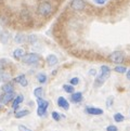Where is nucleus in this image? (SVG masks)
<instances>
[{
	"label": "nucleus",
	"mask_w": 130,
	"mask_h": 131,
	"mask_svg": "<svg viewBox=\"0 0 130 131\" xmlns=\"http://www.w3.org/2000/svg\"><path fill=\"white\" fill-rule=\"evenodd\" d=\"M110 75H111V68L107 66V65H102L101 66V73H100L99 76H96V78H95L94 87H96V88L101 87L109 79Z\"/></svg>",
	"instance_id": "obj_1"
},
{
	"label": "nucleus",
	"mask_w": 130,
	"mask_h": 131,
	"mask_svg": "<svg viewBox=\"0 0 130 131\" xmlns=\"http://www.w3.org/2000/svg\"><path fill=\"white\" fill-rule=\"evenodd\" d=\"M52 4L48 1H42L39 3L38 8H37V12H38V14L41 15V16H49L51 13H52Z\"/></svg>",
	"instance_id": "obj_2"
},
{
	"label": "nucleus",
	"mask_w": 130,
	"mask_h": 131,
	"mask_svg": "<svg viewBox=\"0 0 130 131\" xmlns=\"http://www.w3.org/2000/svg\"><path fill=\"white\" fill-rule=\"evenodd\" d=\"M37 104H38V108H37V114L40 117H44L46 114H47V110L49 106V102L44 100L42 97H39L37 99Z\"/></svg>",
	"instance_id": "obj_3"
},
{
	"label": "nucleus",
	"mask_w": 130,
	"mask_h": 131,
	"mask_svg": "<svg viewBox=\"0 0 130 131\" xmlns=\"http://www.w3.org/2000/svg\"><path fill=\"white\" fill-rule=\"evenodd\" d=\"M39 60H40V57L37 53H27L22 58L23 63H25L27 65L36 64L37 62H39Z\"/></svg>",
	"instance_id": "obj_4"
},
{
	"label": "nucleus",
	"mask_w": 130,
	"mask_h": 131,
	"mask_svg": "<svg viewBox=\"0 0 130 131\" xmlns=\"http://www.w3.org/2000/svg\"><path fill=\"white\" fill-rule=\"evenodd\" d=\"M87 3L85 0H72L71 3H69V7L71 9H73L74 11H82L86 9Z\"/></svg>",
	"instance_id": "obj_5"
},
{
	"label": "nucleus",
	"mask_w": 130,
	"mask_h": 131,
	"mask_svg": "<svg viewBox=\"0 0 130 131\" xmlns=\"http://www.w3.org/2000/svg\"><path fill=\"white\" fill-rule=\"evenodd\" d=\"M110 60L112 61L113 63L116 64H122L125 60V54L122 51H114L110 54Z\"/></svg>",
	"instance_id": "obj_6"
},
{
	"label": "nucleus",
	"mask_w": 130,
	"mask_h": 131,
	"mask_svg": "<svg viewBox=\"0 0 130 131\" xmlns=\"http://www.w3.org/2000/svg\"><path fill=\"white\" fill-rule=\"evenodd\" d=\"M15 97L14 92H8V93H2L0 96V102L2 103V105H7L8 103H10L13 101V99Z\"/></svg>",
	"instance_id": "obj_7"
},
{
	"label": "nucleus",
	"mask_w": 130,
	"mask_h": 131,
	"mask_svg": "<svg viewBox=\"0 0 130 131\" xmlns=\"http://www.w3.org/2000/svg\"><path fill=\"white\" fill-rule=\"evenodd\" d=\"M86 113L89 115H93V116H99L103 114V111L98 107H92V106H88L86 107Z\"/></svg>",
	"instance_id": "obj_8"
},
{
	"label": "nucleus",
	"mask_w": 130,
	"mask_h": 131,
	"mask_svg": "<svg viewBox=\"0 0 130 131\" xmlns=\"http://www.w3.org/2000/svg\"><path fill=\"white\" fill-rule=\"evenodd\" d=\"M58 105L60 107H62V108L65 110V111H67L69 108V103L67 102V100L65 99L64 96H60L58 99Z\"/></svg>",
	"instance_id": "obj_9"
},
{
	"label": "nucleus",
	"mask_w": 130,
	"mask_h": 131,
	"mask_svg": "<svg viewBox=\"0 0 130 131\" xmlns=\"http://www.w3.org/2000/svg\"><path fill=\"white\" fill-rule=\"evenodd\" d=\"M23 101H24V96H23L22 94L15 96L14 99H13V102H12V108L14 110V111L17 110V107L20 106V104H21Z\"/></svg>",
	"instance_id": "obj_10"
},
{
	"label": "nucleus",
	"mask_w": 130,
	"mask_h": 131,
	"mask_svg": "<svg viewBox=\"0 0 130 131\" xmlns=\"http://www.w3.org/2000/svg\"><path fill=\"white\" fill-rule=\"evenodd\" d=\"M71 100L74 103H79L82 101V93L81 92H73L71 95Z\"/></svg>",
	"instance_id": "obj_11"
},
{
	"label": "nucleus",
	"mask_w": 130,
	"mask_h": 131,
	"mask_svg": "<svg viewBox=\"0 0 130 131\" xmlns=\"http://www.w3.org/2000/svg\"><path fill=\"white\" fill-rule=\"evenodd\" d=\"M2 93H8V92H14V86L11 82H7L1 87Z\"/></svg>",
	"instance_id": "obj_12"
},
{
	"label": "nucleus",
	"mask_w": 130,
	"mask_h": 131,
	"mask_svg": "<svg viewBox=\"0 0 130 131\" xmlns=\"http://www.w3.org/2000/svg\"><path fill=\"white\" fill-rule=\"evenodd\" d=\"M15 82H18L22 87H26L28 85V81H27V79L25 77V75H20V76H17L15 79H14Z\"/></svg>",
	"instance_id": "obj_13"
},
{
	"label": "nucleus",
	"mask_w": 130,
	"mask_h": 131,
	"mask_svg": "<svg viewBox=\"0 0 130 131\" xmlns=\"http://www.w3.org/2000/svg\"><path fill=\"white\" fill-rule=\"evenodd\" d=\"M59 62V60L57 58V55L54 54H50L47 57V63L50 65V66H54V65H57Z\"/></svg>",
	"instance_id": "obj_14"
},
{
	"label": "nucleus",
	"mask_w": 130,
	"mask_h": 131,
	"mask_svg": "<svg viewBox=\"0 0 130 131\" xmlns=\"http://www.w3.org/2000/svg\"><path fill=\"white\" fill-rule=\"evenodd\" d=\"M24 55H25V51L22 48H17V49H15L14 51H13V57H14L16 60L22 59Z\"/></svg>",
	"instance_id": "obj_15"
},
{
	"label": "nucleus",
	"mask_w": 130,
	"mask_h": 131,
	"mask_svg": "<svg viewBox=\"0 0 130 131\" xmlns=\"http://www.w3.org/2000/svg\"><path fill=\"white\" fill-rule=\"evenodd\" d=\"M10 79H11V75L9 74L8 72L0 71V81H1V82H6V81H9Z\"/></svg>",
	"instance_id": "obj_16"
},
{
	"label": "nucleus",
	"mask_w": 130,
	"mask_h": 131,
	"mask_svg": "<svg viewBox=\"0 0 130 131\" xmlns=\"http://www.w3.org/2000/svg\"><path fill=\"white\" fill-rule=\"evenodd\" d=\"M9 38H10V34H9L8 31H3L0 34V40H1L2 43H7L9 41Z\"/></svg>",
	"instance_id": "obj_17"
},
{
	"label": "nucleus",
	"mask_w": 130,
	"mask_h": 131,
	"mask_svg": "<svg viewBox=\"0 0 130 131\" xmlns=\"http://www.w3.org/2000/svg\"><path fill=\"white\" fill-rule=\"evenodd\" d=\"M25 40H26V36L24 34H17L14 38V41L16 43H23L25 42Z\"/></svg>",
	"instance_id": "obj_18"
},
{
	"label": "nucleus",
	"mask_w": 130,
	"mask_h": 131,
	"mask_svg": "<svg viewBox=\"0 0 130 131\" xmlns=\"http://www.w3.org/2000/svg\"><path fill=\"white\" fill-rule=\"evenodd\" d=\"M29 114V111L27 110H23V111H18L15 113V117L16 118H23V117H25Z\"/></svg>",
	"instance_id": "obj_19"
},
{
	"label": "nucleus",
	"mask_w": 130,
	"mask_h": 131,
	"mask_svg": "<svg viewBox=\"0 0 130 131\" xmlns=\"http://www.w3.org/2000/svg\"><path fill=\"white\" fill-rule=\"evenodd\" d=\"M42 93H44V89L41 88V87L36 88L35 90H34V94H35V96L37 97V99H39V97H42Z\"/></svg>",
	"instance_id": "obj_20"
},
{
	"label": "nucleus",
	"mask_w": 130,
	"mask_h": 131,
	"mask_svg": "<svg viewBox=\"0 0 130 131\" xmlns=\"http://www.w3.org/2000/svg\"><path fill=\"white\" fill-rule=\"evenodd\" d=\"M114 120L116 121V123H122V121L125 120V116L122 113H116L114 115Z\"/></svg>",
	"instance_id": "obj_21"
},
{
	"label": "nucleus",
	"mask_w": 130,
	"mask_h": 131,
	"mask_svg": "<svg viewBox=\"0 0 130 131\" xmlns=\"http://www.w3.org/2000/svg\"><path fill=\"white\" fill-rule=\"evenodd\" d=\"M21 16H22V18H23V20H24L25 22H27V21L30 20V14H29V12L27 11V10H23L22 13H21Z\"/></svg>",
	"instance_id": "obj_22"
},
{
	"label": "nucleus",
	"mask_w": 130,
	"mask_h": 131,
	"mask_svg": "<svg viewBox=\"0 0 130 131\" xmlns=\"http://www.w3.org/2000/svg\"><path fill=\"white\" fill-rule=\"evenodd\" d=\"M37 79H38V81L40 83H45L46 81H47V76H46V74L40 73V74L37 75Z\"/></svg>",
	"instance_id": "obj_23"
},
{
	"label": "nucleus",
	"mask_w": 130,
	"mask_h": 131,
	"mask_svg": "<svg viewBox=\"0 0 130 131\" xmlns=\"http://www.w3.org/2000/svg\"><path fill=\"white\" fill-rule=\"evenodd\" d=\"M63 90H64L65 92L71 93V94H72L75 89H74V86H72V85H64V86H63Z\"/></svg>",
	"instance_id": "obj_24"
},
{
	"label": "nucleus",
	"mask_w": 130,
	"mask_h": 131,
	"mask_svg": "<svg viewBox=\"0 0 130 131\" xmlns=\"http://www.w3.org/2000/svg\"><path fill=\"white\" fill-rule=\"evenodd\" d=\"M114 71L116 73H118V74H125V73L127 72V68L125 67V66H116L114 68Z\"/></svg>",
	"instance_id": "obj_25"
},
{
	"label": "nucleus",
	"mask_w": 130,
	"mask_h": 131,
	"mask_svg": "<svg viewBox=\"0 0 130 131\" xmlns=\"http://www.w3.org/2000/svg\"><path fill=\"white\" fill-rule=\"evenodd\" d=\"M69 83H71L72 86H76V85H78V83H79V78H78V77H74V78H72L71 80H69Z\"/></svg>",
	"instance_id": "obj_26"
},
{
	"label": "nucleus",
	"mask_w": 130,
	"mask_h": 131,
	"mask_svg": "<svg viewBox=\"0 0 130 131\" xmlns=\"http://www.w3.org/2000/svg\"><path fill=\"white\" fill-rule=\"evenodd\" d=\"M52 118L55 120V121H59L61 119V115H60L58 112H52Z\"/></svg>",
	"instance_id": "obj_27"
},
{
	"label": "nucleus",
	"mask_w": 130,
	"mask_h": 131,
	"mask_svg": "<svg viewBox=\"0 0 130 131\" xmlns=\"http://www.w3.org/2000/svg\"><path fill=\"white\" fill-rule=\"evenodd\" d=\"M113 104H114V97H113V96H110L109 99H107V101H106V106L111 107Z\"/></svg>",
	"instance_id": "obj_28"
},
{
	"label": "nucleus",
	"mask_w": 130,
	"mask_h": 131,
	"mask_svg": "<svg viewBox=\"0 0 130 131\" xmlns=\"http://www.w3.org/2000/svg\"><path fill=\"white\" fill-rule=\"evenodd\" d=\"M28 41L30 43H35L36 41H37V37L35 36V35H30V36H28Z\"/></svg>",
	"instance_id": "obj_29"
},
{
	"label": "nucleus",
	"mask_w": 130,
	"mask_h": 131,
	"mask_svg": "<svg viewBox=\"0 0 130 131\" xmlns=\"http://www.w3.org/2000/svg\"><path fill=\"white\" fill-rule=\"evenodd\" d=\"M117 130H118L117 127L114 126V125H111V126H109V127L106 128V131H117Z\"/></svg>",
	"instance_id": "obj_30"
},
{
	"label": "nucleus",
	"mask_w": 130,
	"mask_h": 131,
	"mask_svg": "<svg viewBox=\"0 0 130 131\" xmlns=\"http://www.w3.org/2000/svg\"><path fill=\"white\" fill-rule=\"evenodd\" d=\"M93 1L96 3V4H100V6H102V4H104L106 2V0H93Z\"/></svg>",
	"instance_id": "obj_31"
},
{
	"label": "nucleus",
	"mask_w": 130,
	"mask_h": 131,
	"mask_svg": "<svg viewBox=\"0 0 130 131\" xmlns=\"http://www.w3.org/2000/svg\"><path fill=\"white\" fill-rule=\"evenodd\" d=\"M126 77H127L128 80H130V69H129V71H127V72H126Z\"/></svg>",
	"instance_id": "obj_32"
},
{
	"label": "nucleus",
	"mask_w": 130,
	"mask_h": 131,
	"mask_svg": "<svg viewBox=\"0 0 130 131\" xmlns=\"http://www.w3.org/2000/svg\"><path fill=\"white\" fill-rule=\"evenodd\" d=\"M18 129H20L21 131H27V130H28V129H27V128H25V127H23V126H20V127H18Z\"/></svg>",
	"instance_id": "obj_33"
},
{
	"label": "nucleus",
	"mask_w": 130,
	"mask_h": 131,
	"mask_svg": "<svg viewBox=\"0 0 130 131\" xmlns=\"http://www.w3.org/2000/svg\"><path fill=\"white\" fill-rule=\"evenodd\" d=\"M3 62H4V60H0V69H1L2 67H3Z\"/></svg>",
	"instance_id": "obj_34"
},
{
	"label": "nucleus",
	"mask_w": 130,
	"mask_h": 131,
	"mask_svg": "<svg viewBox=\"0 0 130 131\" xmlns=\"http://www.w3.org/2000/svg\"><path fill=\"white\" fill-rule=\"evenodd\" d=\"M90 75H93V76H95V75H96V72L94 71V69H91V71H90Z\"/></svg>",
	"instance_id": "obj_35"
},
{
	"label": "nucleus",
	"mask_w": 130,
	"mask_h": 131,
	"mask_svg": "<svg viewBox=\"0 0 130 131\" xmlns=\"http://www.w3.org/2000/svg\"><path fill=\"white\" fill-rule=\"evenodd\" d=\"M2 106H3V105H2V103L0 102V110H2Z\"/></svg>",
	"instance_id": "obj_36"
},
{
	"label": "nucleus",
	"mask_w": 130,
	"mask_h": 131,
	"mask_svg": "<svg viewBox=\"0 0 130 131\" xmlns=\"http://www.w3.org/2000/svg\"><path fill=\"white\" fill-rule=\"evenodd\" d=\"M2 32V28H1V26H0V34H1Z\"/></svg>",
	"instance_id": "obj_37"
},
{
	"label": "nucleus",
	"mask_w": 130,
	"mask_h": 131,
	"mask_svg": "<svg viewBox=\"0 0 130 131\" xmlns=\"http://www.w3.org/2000/svg\"><path fill=\"white\" fill-rule=\"evenodd\" d=\"M27 131H31V130H27Z\"/></svg>",
	"instance_id": "obj_38"
},
{
	"label": "nucleus",
	"mask_w": 130,
	"mask_h": 131,
	"mask_svg": "<svg viewBox=\"0 0 130 131\" xmlns=\"http://www.w3.org/2000/svg\"><path fill=\"white\" fill-rule=\"evenodd\" d=\"M0 1H1V0H0Z\"/></svg>",
	"instance_id": "obj_39"
},
{
	"label": "nucleus",
	"mask_w": 130,
	"mask_h": 131,
	"mask_svg": "<svg viewBox=\"0 0 130 131\" xmlns=\"http://www.w3.org/2000/svg\"><path fill=\"white\" fill-rule=\"evenodd\" d=\"M0 131H1V130H0Z\"/></svg>",
	"instance_id": "obj_40"
}]
</instances>
